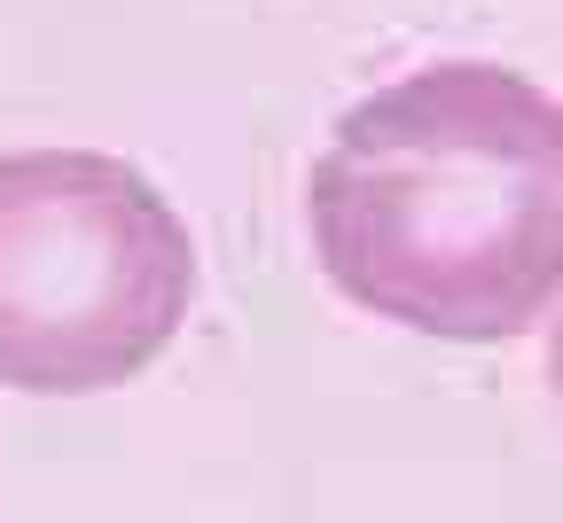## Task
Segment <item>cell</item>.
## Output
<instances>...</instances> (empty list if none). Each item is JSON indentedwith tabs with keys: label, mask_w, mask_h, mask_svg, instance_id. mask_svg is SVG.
Listing matches in <instances>:
<instances>
[{
	"label": "cell",
	"mask_w": 563,
	"mask_h": 523,
	"mask_svg": "<svg viewBox=\"0 0 563 523\" xmlns=\"http://www.w3.org/2000/svg\"><path fill=\"white\" fill-rule=\"evenodd\" d=\"M306 219L361 313L509 344L563 297V102L509 63H422L336 118Z\"/></svg>",
	"instance_id": "1"
},
{
	"label": "cell",
	"mask_w": 563,
	"mask_h": 523,
	"mask_svg": "<svg viewBox=\"0 0 563 523\" xmlns=\"http://www.w3.org/2000/svg\"><path fill=\"white\" fill-rule=\"evenodd\" d=\"M196 305L173 196L102 148L0 157V383L95 399L150 367Z\"/></svg>",
	"instance_id": "2"
},
{
	"label": "cell",
	"mask_w": 563,
	"mask_h": 523,
	"mask_svg": "<svg viewBox=\"0 0 563 523\" xmlns=\"http://www.w3.org/2000/svg\"><path fill=\"white\" fill-rule=\"evenodd\" d=\"M548 391H555V407H563V313H555V329H548Z\"/></svg>",
	"instance_id": "3"
}]
</instances>
